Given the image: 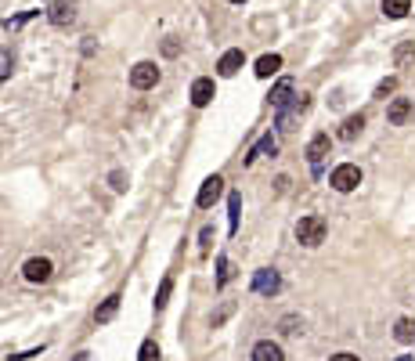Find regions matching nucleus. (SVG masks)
<instances>
[{
  "instance_id": "nucleus-1",
  "label": "nucleus",
  "mask_w": 415,
  "mask_h": 361,
  "mask_svg": "<svg viewBox=\"0 0 415 361\" xmlns=\"http://www.w3.org/2000/svg\"><path fill=\"white\" fill-rule=\"evenodd\" d=\"M325 231H329L325 221L310 214V217H300V224H296V239H300L303 246H322V242H325Z\"/></svg>"
},
{
  "instance_id": "nucleus-2",
  "label": "nucleus",
  "mask_w": 415,
  "mask_h": 361,
  "mask_svg": "<svg viewBox=\"0 0 415 361\" xmlns=\"http://www.w3.org/2000/svg\"><path fill=\"white\" fill-rule=\"evenodd\" d=\"M329 184L336 188V192H354V188L361 184V170H358L354 163H343V166H336V170H332Z\"/></svg>"
},
{
  "instance_id": "nucleus-3",
  "label": "nucleus",
  "mask_w": 415,
  "mask_h": 361,
  "mask_svg": "<svg viewBox=\"0 0 415 361\" xmlns=\"http://www.w3.org/2000/svg\"><path fill=\"white\" fill-rule=\"evenodd\" d=\"M159 83V69H156V61H137V66L130 69V87L137 91H149Z\"/></svg>"
},
{
  "instance_id": "nucleus-4",
  "label": "nucleus",
  "mask_w": 415,
  "mask_h": 361,
  "mask_svg": "<svg viewBox=\"0 0 415 361\" xmlns=\"http://www.w3.org/2000/svg\"><path fill=\"white\" fill-rule=\"evenodd\" d=\"M278 289H282V279H278L275 267H260V271L253 274V293H260V296H275Z\"/></svg>"
},
{
  "instance_id": "nucleus-5",
  "label": "nucleus",
  "mask_w": 415,
  "mask_h": 361,
  "mask_svg": "<svg viewBox=\"0 0 415 361\" xmlns=\"http://www.w3.org/2000/svg\"><path fill=\"white\" fill-rule=\"evenodd\" d=\"M47 18H51L54 26H61V29L73 26V22H76V0H54L51 11H47Z\"/></svg>"
},
{
  "instance_id": "nucleus-6",
  "label": "nucleus",
  "mask_w": 415,
  "mask_h": 361,
  "mask_svg": "<svg viewBox=\"0 0 415 361\" xmlns=\"http://www.w3.org/2000/svg\"><path fill=\"white\" fill-rule=\"evenodd\" d=\"M220 196H224V177H217V174H213V177H206V181H202V188H199V199H195V202H199L202 209H210V206H213Z\"/></svg>"
},
{
  "instance_id": "nucleus-7",
  "label": "nucleus",
  "mask_w": 415,
  "mask_h": 361,
  "mask_svg": "<svg viewBox=\"0 0 415 361\" xmlns=\"http://www.w3.org/2000/svg\"><path fill=\"white\" fill-rule=\"evenodd\" d=\"M51 271H54V264H51L47 257H33V260H26V267H22L26 282H47Z\"/></svg>"
},
{
  "instance_id": "nucleus-8",
  "label": "nucleus",
  "mask_w": 415,
  "mask_h": 361,
  "mask_svg": "<svg viewBox=\"0 0 415 361\" xmlns=\"http://www.w3.org/2000/svg\"><path fill=\"white\" fill-rule=\"evenodd\" d=\"M213 94H217V87H213V80H195L192 83V105H195V109H206V105H210L213 101Z\"/></svg>"
},
{
  "instance_id": "nucleus-9",
  "label": "nucleus",
  "mask_w": 415,
  "mask_h": 361,
  "mask_svg": "<svg viewBox=\"0 0 415 361\" xmlns=\"http://www.w3.org/2000/svg\"><path fill=\"white\" fill-rule=\"evenodd\" d=\"M267 98H271V109H278V112L289 109V101H293V80H278Z\"/></svg>"
},
{
  "instance_id": "nucleus-10",
  "label": "nucleus",
  "mask_w": 415,
  "mask_h": 361,
  "mask_svg": "<svg viewBox=\"0 0 415 361\" xmlns=\"http://www.w3.org/2000/svg\"><path fill=\"white\" fill-rule=\"evenodd\" d=\"M386 119H390L393 126H405V123L412 119V101H408V98H393L390 109H386Z\"/></svg>"
},
{
  "instance_id": "nucleus-11",
  "label": "nucleus",
  "mask_w": 415,
  "mask_h": 361,
  "mask_svg": "<svg viewBox=\"0 0 415 361\" xmlns=\"http://www.w3.org/2000/svg\"><path fill=\"white\" fill-rule=\"evenodd\" d=\"M242 61H246L242 51H224L220 61H217V73H220V76H235V73L242 69Z\"/></svg>"
},
{
  "instance_id": "nucleus-12",
  "label": "nucleus",
  "mask_w": 415,
  "mask_h": 361,
  "mask_svg": "<svg viewBox=\"0 0 415 361\" xmlns=\"http://www.w3.org/2000/svg\"><path fill=\"white\" fill-rule=\"evenodd\" d=\"M253 361H285V354H282L278 344H271V339H260L253 347Z\"/></svg>"
},
{
  "instance_id": "nucleus-13",
  "label": "nucleus",
  "mask_w": 415,
  "mask_h": 361,
  "mask_svg": "<svg viewBox=\"0 0 415 361\" xmlns=\"http://www.w3.org/2000/svg\"><path fill=\"white\" fill-rule=\"evenodd\" d=\"M325 156H329V134H315V138L307 141V159L318 166Z\"/></svg>"
},
{
  "instance_id": "nucleus-14",
  "label": "nucleus",
  "mask_w": 415,
  "mask_h": 361,
  "mask_svg": "<svg viewBox=\"0 0 415 361\" xmlns=\"http://www.w3.org/2000/svg\"><path fill=\"white\" fill-rule=\"evenodd\" d=\"M361 126H365V116H361V112L347 116V119H343V126H340V141H354V138L361 134Z\"/></svg>"
},
{
  "instance_id": "nucleus-15",
  "label": "nucleus",
  "mask_w": 415,
  "mask_h": 361,
  "mask_svg": "<svg viewBox=\"0 0 415 361\" xmlns=\"http://www.w3.org/2000/svg\"><path fill=\"white\" fill-rule=\"evenodd\" d=\"M116 311H119V293H112L109 300H105V304H101V307L94 311V322H98V325L112 322V318H116Z\"/></svg>"
},
{
  "instance_id": "nucleus-16",
  "label": "nucleus",
  "mask_w": 415,
  "mask_h": 361,
  "mask_svg": "<svg viewBox=\"0 0 415 361\" xmlns=\"http://www.w3.org/2000/svg\"><path fill=\"white\" fill-rule=\"evenodd\" d=\"M278 69H282V58H278V54H264V58H257V76H260V80L275 76Z\"/></svg>"
},
{
  "instance_id": "nucleus-17",
  "label": "nucleus",
  "mask_w": 415,
  "mask_h": 361,
  "mask_svg": "<svg viewBox=\"0 0 415 361\" xmlns=\"http://www.w3.org/2000/svg\"><path fill=\"white\" fill-rule=\"evenodd\" d=\"M393 336H398L401 344H415V318H398V325H393Z\"/></svg>"
},
{
  "instance_id": "nucleus-18",
  "label": "nucleus",
  "mask_w": 415,
  "mask_h": 361,
  "mask_svg": "<svg viewBox=\"0 0 415 361\" xmlns=\"http://www.w3.org/2000/svg\"><path fill=\"white\" fill-rule=\"evenodd\" d=\"M383 11L386 18H405L412 11V0H383Z\"/></svg>"
},
{
  "instance_id": "nucleus-19",
  "label": "nucleus",
  "mask_w": 415,
  "mask_h": 361,
  "mask_svg": "<svg viewBox=\"0 0 415 361\" xmlns=\"http://www.w3.org/2000/svg\"><path fill=\"white\" fill-rule=\"evenodd\" d=\"M232 274H235L232 260H227V257H217V286H220V289H224L227 282H232Z\"/></svg>"
},
{
  "instance_id": "nucleus-20",
  "label": "nucleus",
  "mask_w": 415,
  "mask_h": 361,
  "mask_svg": "<svg viewBox=\"0 0 415 361\" xmlns=\"http://www.w3.org/2000/svg\"><path fill=\"white\" fill-rule=\"evenodd\" d=\"M393 61H398V69H408L412 61H415V44H401L398 54H393Z\"/></svg>"
},
{
  "instance_id": "nucleus-21",
  "label": "nucleus",
  "mask_w": 415,
  "mask_h": 361,
  "mask_svg": "<svg viewBox=\"0 0 415 361\" xmlns=\"http://www.w3.org/2000/svg\"><path fill=\"white\" fill-rule=\"evenodd\" d=\"M170 293H174V279H163V286L156 293V311H163L166 304H170Z\"/></svg>"
},
{
  "instance_id": "nucleus-22",
  "label": "nucleus",
  "mask_w": 415,
  "mask_h": 361,
  "mask_svg": "<svg viewBox=\"0 0 415 361\" xmlns=\"http://www.w3.org/2000/svg\"><path fill=\"white\" fill-rule=\"evenodd\" d=\"M11 73H15V58L8 47H0V80H11Z\"/></svg>"
},
{
  "instance_id": "nucleus-23",
  "label": "nucleus",
  "mask_w": 415,
  "mask_h": 361,
  "mask_svg": "<svg viewBox=\"0 0 415 361\" xmlns=\"http://www.w3.org/2000/svg\"><path fill=\"white\" fill-rule=\"evenodd\" d=\"M137 361H159V344H156V339H144Z\"/></svg>"
},
{
  "instance_id": "nucleus-24",
  "label": "nucleus",
  "mask_w": 415,
  "mask_h": 361,
  "mask_svg": "<svg viewBox=\"0 0 415 361\" xmlns=\"http://www.w3.org/2000/svg\"><path fill=\"white\" fill-rule=\"evenodd\" d=\"M227 206H232V214H227V217H232V231L239 228V209H242V196L239 192H232V196H227Z\"/></svg>"
},
{
  "instance_id": "nucleus-25",
  "label": "nucleus",
  "mask_w": 415,
  "mask_h": 361,
  "mask_svg": "<svg viewBox=\"0 0 415 361\" xmlns=\"http://www.w3.org/2000/svg\"><path fill=\"white\" fill-rule=\"evenodd\" d=\"M393 91H398V76H386L379 87H376V98H390Z\"/></svg>"
},
{
  "instance_id": "nucleus-26",
  "label": "nucleus",
  "mask_w": 415,
  "mask_h": 361,
  "mask_svg": "<svg viewBox=\"0 0 415 361\" xmlns=\"http://www.w3.org/2000/svg\"><path fill=\"white\" fill-rule=\"evenodd\" d=\"M163 54H170V58H174V54H181V44H177L174 36H166V40H163Z\"/></svg>"
},
{
  "instance_id": "nucleus-27",
  "label": "nucleus",
  "mask_w": 415,
  "mask_h": 361,
  "mask_svg": "<svg viewBox=\"0 0 415 361\" xmlns=\"http://www.w3.org/2000/svg\"><path fill=\"white\" fill-rule=\"evenodd\" d=\"M329 361H358L354 354H336V358H329Z\"/></svg>"
},
{
  "instance_id": "nucleus-28",
  "label": "nucleus",
  "mask_w": 415,
  "mask_h": 361,
  "mask_svg": "<svg viewBox=\"0 0 415 361\" xmlns=\"http://www.w3.org/2000/svg\"><path fill=\"white\" fill-rule=\"evenodd\" d=\"M232 4H246V0H232Z\"/></svg>"
}]
</instances>
